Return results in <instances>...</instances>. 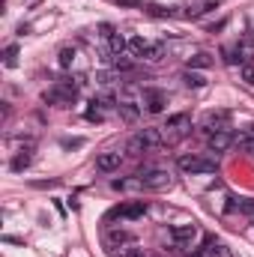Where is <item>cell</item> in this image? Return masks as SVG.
Segmentation results:
<instances>
[{"instance_id":"obj_21","label":"cell","mask_w":254,"mask_h":257,"mask_svg":"<svg viewBox=\"0 0 254 257\" xmlns=\"http://www.w3.org/2000/svg\"><path fill=\"white\" fill-rule=\"evenodd\" d=\"M87 120H90V123H102V120H105V111H102L99 99L90 102V108H87Z\"/></svg>"},{"instance_id":"obj_4","label":"cell","mask_w":254,"mask_h":257,"mask_svg":"<svg viewBox=\"0 0 254 257\" xmlns=\"http://www.w3.org/2000/svg\"><path fill=\"white\" fill-rule=\"evenodd\" d=\"M189 132H191V117L189 114H174V117H168V123L162 126L165 144H177V141H183Z\"/></svg>"},{"instance_id":"obj_22","label":"cell","mask_w":254,"mask_h":257,"mask_svg":"<svg viewBox=\"0 0 254 257\" xmlns=\"http://www.w3.org/2000/svg\"><path fill=\"white\" fill-rule=\"evenodd\" d=\"M117 111H120V117L129 120V123H135V120H138V108H135V102H120V108H117Z\"/></svg>"},{"instance_id":"obj_9","label":"cell","mask_w":254,"mask_h":257,"mask_svg":"<svg viewBox=\"0 0 254 257\" xmlns=\"http://www.w3.org/2000/svg\"><path fill=\"white\" fill-rule=\"evenodd\" d=\"M203 257H230V248L218 239V236H203V248H200Z\"/></svg>"},{"instance_id":"obj_35","label":"cell","mask_w":254,"mask_h":257,"mask_svg":"<svg viewBox=\"0 0 254 257\" xmlns=\"http://www.w3.org/2000/svg\"><path fill=\"white\" fill-rule=\"evenodd\" d=\"M194 257H203V254H194Z\"/></svg>"},{"instance_id":"obj_7","label":"cell","mask_w":254,"mask_h":257,"mask_svg":"<svg viewBox=\"0 0 254 257\" xmlns=\"http://www.w3.org/2000/svg\"><path fill=\"white\" fill-rule=\"evenodd\" d=\"M144 105H147L150 114H162L165 105H168V93L165 90H156V87H147L144 90Z\"/></svg>"},{"instance_id":"obj_25","label":"cell","mask_w":254,"mask_h":257,"mask_svg":"<svg viewBox=\"0 0 254 257\" xmlns=\"http://www.w3.org/2000/svg\"><path fill=\"white\" fill-rule=\"evenodd\" d=\"M162 57H165V45H159V42H156V45H150V48H147V54H144V60H162Z\"/></svg>"},{"instance_id":"obj_32","label":"cell","mask_w":254,"mask_h":257,"mask_svg":"<svg viewBox=\"0 0 254 257\" xmlns=\"http://www.w3.org/2000/svg\"><path fill=\"white\" fill-rule=\"evenodd\" d=\"M81 144H84V141H81V138H72V141H69V138H66V141H63V147H66V150H69V147H81Z\"/></svg>"},{"instance_id":"obj_29","label":"cell","mask_w":254,"mask_h":257,"mask_svg":"<svg viewBox=\"0 0 254 257\" xmlns=\"http://www.w3.org/2000/svg\"><path fill=\"white\" fill-rule=\"evenodd\" d=\"M239 78H242L245 84H254V66H251V63H245L242 69H239Z\"/></svg>"},{"instance_id":"obj_12","label":"cell","mask_w":254,"mask_h":257,"mask_svg":"<svg viewBox=\"0 0 254 257\" xmlns=\"http://www.w3.org/2000/svg\"><path fill=\"white\" fill-rule=\"evenodd\" d=\"M30 165H33V147L27 144V147H24V150H18V156L12 159V171H15V174H21V171H27Z\"/></svg>"},{"instance_id":"obj_33","label":"cell","mask_w":254,"mask_h":257,"mask_svg":"<svg viewBox=\"0 0 254 257\" xmlns=\"http://www.w3.org/2000/svg\"><path fill=\"white\" fill-rule=\"evenodd\" d=\"M117 3H120V6H138L141 0H117Z\"/></svg>"},{"instance_id":"obj_1","label":"cell","mask_w":254,"mask_h":257,"mask_svg":"<svg viewBox=\"0 0 254 257\" xmlns=\"http://www.w3.org/2000/svg\"><path fill=\"white\" fill-rule=\"evenodd\" d=\"M138 186H141L144 192H165V189H171V186H174V177H171V171L147 168V171H141V174H138Z\"/></svg>"},{"instance_id":"obj_24","label":"cell","mask_w":254,"mask_h":257,"mask_svg":"<svg viewBox=\"0 0 254 257\" xmlns=\"http://www.w3.org/2000/svg\"><path fill=\"white\" fill-rule=\"evenodd\" d=\"M3 63L9 66V69L18 63V45H6V51H3Z\"/></svg>"},{"instance_id":"obj_15","label":"cell","mask_w":254,"mask_h":257,"mask_svg":"<svg viewBox=\"0 0 254 257\" xmlns=\"http://www.w3.org/2000/svg\"><path fill=\"white\" fill-rule=\"evenodd\" d=\"M105 242H108V248H120V245H129L132 242V233H126V230H111L105 236Z\"/></svg>"},{"instance_id":"obj_34","label":"cell","mask_w":254,"mask_h":257,"mask_svg":"<svg viewBox=\"0 0 254 257\" xmlns=\"http://www.w3.org/2000/svg\"><path fill=\"white\" fill-rule=\"evenodd\" d=\"M248 135H254V126H248Z\"/></svg>"},{"instance_id":"obj_8","label":"cell","mask_w":254,"mask_h":257,"mask_svg":"<svg viewBox=\"0 0 254 257\" xmlns=\"http://www.w3.org/2000/svg\"><path fill=\"white\" fill-rule=\"evenodd\" d=\"M123 165V153H99L96 156V171L102 174H114Z\"/></svg>"},{"instance_id":"obj_3","label":"cell","mask_w":254,"mask_h":257,"mask_svg":"<svg viewBox=\"0 0 254 257\" xmlns=\"http://www.w3.org/2000/svg\"><path fill=\"white\" fill-rule=\"evenodd\" d=\"M177 165H180L183 174H215V168H218L215 159H209V156H197V153H186V156H180Z\"/></svg>"},{"instance_id":"obj_26","label":"cell","mask_w":254,"mask_h":257,"mask_svg":"<svg viewBox=\"0 0 254 257\" xmlns=\"http://www.w3.org/2000/svg\"><path fill=\"white\" fill-rule=\"evenodd\" d=\"M183 81H186L189 87H203V84H206V78H203V75H197V72H191V69L183 75Z\"/></svg>"},{"instance_id":"obj_5","label":"cell","mask_w":254,"mask_h":257,"mask_svg":"<svg viewBox=\"0 0 254 257\" xmlns=\"http://www.w3.org/2000/svg\"><path fill=\"white\" fill-rule=\"evenodd\" d=\"M147 209L150 206L144 200H132V203H123V206H114L108 212V221H138V218L147 215Z\"/></svg>"},{"instance_id":"obj_16","label":"cell","mask_w":254,"mask_h":257,"mask_svg":"<svg viewBox=\"0 0 254 257\" xmlns=\"http://www.w3.org/2000/svg\"><path fill=\"white\" fill-rule=\"evenodd\" d=\"M236 57L242 60V66L251 63V57H254V45H251V39H242V42L236 45Z\"/></svg>"},{"instance_id":"obj_11","label":"cell","mask_w":254,"mask_h":257,"mask_svg":"<svg viewBox=\"0 0 254 257\" xmlns=\"http://www.w3.org/2000/svg\"><path fill=\"white\" fill-rule=\"evenodd\" d=\"M230 144H233V135H230V128H224V132H215V135H209V153H227L230 150Z\"/></svg>"},{"instance_id":"obj_6","label":"cell","mask_w":254,"mask_h":257,"mask_svg":"<svg viewBox=\"0 0 254 257\" xmlns=\"http://www.w3.org/2000/svg\"><path fill=\"white\" fill-rule=\"evenodd\" d=\"M200 128H203L206 135H215V132L230 128V111H224V108H218V111H206L203 120H200Z\"/></svg>"},{"instance_id":"obj_30","label":"cell","mask_w":254,"mask_h":257,"mask_svg":"<svg viewBox=\"0 0 254 257\" xmlns=\"http://www.w3.org/2000/svg\"><path fill=\"white\" fill-rule=\"evenodd\" d=\"M132 60H129V57H123V54H120V57H114V69H120V72H129V69H132Z\"/></svg>"},{"instance_id":"obj_18","label":"cell","mask_w":254,"mask_h":257,"mask_svg":"<svg viewBox=\"0 0 254 257\" xmlns=\"http://www.w3.org/2000/svg\"><path fill=\"white\" fill-rule=\"evenodd\" d=\"M108 45H111V54H114V57H120V54L129 48V42L120 36V33H111V36H108Z\"/></svg>"},{"instance_id":"obj_23","label":"cell","mask_w":254,"mask_h":257,"mask_svg":"<svg viewBox=\"0 0 254 257\" xmlns=\"http://www.w3.org/2000/svg\"><path fill=\"white\" fill-rule=\"evenodd\" d=\"M111 257H141V251L135 248V242H129V245H120V248H108Z\"/></svg>"},{"instance_id":"obj_20","label":"cell","mask_w":254,"mask_h":257,"mask_svg":"<svg viewBox=\"0 0 254 257\" xmlns=\"http://www.w3.org/2000/svg\"><path fill=\"white\" fill-rule=\"evenodd\" d=\"M206 66H212V57L206 51H197L194 57H189V69H206Z\"/></svg>"},{"instance_id":"obj_13","label":"cell","mask_w":254,"mask_h":257,"mask_svg":"<svg viewBox=\"0 0 254 257\" xmlns=\"http://www.w3.org/2000/svg\"><path fill=\"white\" fill-rule=\"evenodd\" d=\"M138 135L144 138L147 150H159V147H165V135H162V126H159V128H144V132H138Z\"/></svg>"},{"instance_id":"obj_2","label":"cell","mask_w":254,"mask_h":257,"mask_svg":"<svg viewBox=\"0 0 254 257\" xmlns=\"http://www.w3.org/2000/svg\"><path fill=\"white\" fill-rule=\"evenodd\" d=\"M48 105H57V108H66V105H72L75 99H78V84H72L69 78L63 81H57L51 90H45V96H42Z\"/></svg>"},{"instance_id":"obj_14","label":"cell","mask_w":254,"mask_h":257,"mask_svg":"<svg viewBox=\"0 0 254 257\" xmlns=\"http://www.w3.org/2000/svg\"><path fill=\"white\" fill-rule=\"evenodd\" d=\"M227 212H245V215H254V200L251 197H230Z\"/></svg>"},{"instance_id":"obj_17","label":"cell","mask_w":254,"mask_h":257,"mask_svg":"<svg viewBox=\"0 0 254 257\" xmlns=\"http://www.w3.org/2000/svg\"><path fill=\"white\" fill-rule=\"evenodd\" d=\"M147 48H150V42H147L144 36H132V39H129V51H132L135 57H144Z\"/></svg>"},{"instance_id":"obj_19","label":"cell","mask_w":254,"mask_h":257,"mask_svg":"<svg viewBox=\"0 0 254 257\" xmlns=\"http://www.w3.org/2000/svg\"><path fill=\"white\" fill-rule=\"evenodd\" d=\"M126 153H129V156H144V153H150V150H147L144 138H141V135H135V138L126 144Z\"/></svg>"},{"instance_id":"obj_27","label":"cell","mask_w":254,"mask_h":257,"mask_svg":"<svg viewBox=\"0 0 254 257\" xmlns=\"http://www.w3.org/2000/svg\"><path fill=\"white\" fill-rule=\"evenodd\" d=\"M72 63H75V48H69V45H66V48H60V66L69 69Z\"/></svg>"},{"instance_id":"obj_28","label":"cell","mask_w":254,"mask_h":257,"mask_svg":"<svg viewBox=\"0 0 254 257\" xmlns=\"http://www.w3.org/2000/svg\"><path fill=\"white\" fill-rule=\"evenodd\" d=\"M150 15H159V18L168 15V18H171V15H177V12H174V6H150Z\"/></svg>"},{"instance_id":"obj_10","label":"cell","mask_w":254,"mask_h":257,"mask_svg":"<svg viewBox=\"0 0 254 257\" xmlns=\"http://www.w3.org/2000/svg\"><path fill=\"white\" fill-rule=\"evenodd\" d=\"M171 239H174L177 245H191V242L197 239V224H177V227L171 230Z\"/></svg>"},{"instance_id":"obj_31","label":"cell","mask_w":254,"mask_h":257,"mask_svg":"<svg viewBox=\"0 0 254 257\" xmlns=\"http://www.w3.org/2000/svg\"><path fill=\"white\" fill-rule=\"evenodd\" d=\"M239 150H242V153H248V156H254V135H248V138H242V141H239Z\"/></svg>"}]
</instances>
